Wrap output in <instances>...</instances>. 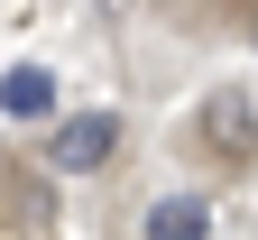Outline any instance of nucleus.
Here are the masks:
<instances>
[{"label": "nucleus", "instance_id": "obj_4", "mask_svg": "<svg viewBox=\"0 0 258 240\" xmlns=\"http://www.w3.org/2000/svg\"><path fill=\"white\" fill-rule=\"evenodd\" d=\"M212 231V203L203 194H166V203H148V240H203Z\"/></svg>", "mask_w": 258, "mask_h": 240}, {"label": "nucleus", "instance_id": "obj_2", "mask_svg": "<svg viewBox=\"0 0 258 240\" xmlns=\"http://www.w3.org/2000/svg\"><path fill=\"white\" fill-rule=\"evenodd\" d=\"M203 148H212L221 166H249V157H258V102H249V92H212V102H203Z\"/></svg>", "mask_w": 258, "mask_h": 240}, {"label": "nucleus", "instance_id": "obj_1", "mask_svg": "<svg viewBox=\"0 0 258 240\" xmlns=\"http://www.w3.org/2000/svg\"><path fill=\"white\" fill-rule=\"evenodd\" d=\"M111 157H120V111H74V120H55V139H46L55 176H92V166H111Z\"/></svg>", "mask_w": 258, "mask_h": 240}, {"label": "nucleus", "instance_id": "obj_3", "mask_svg": "<svg viewBox=\"0 0 258 240\" xmlns=\"http://www.w3.org/2000/svg\"><path fill=\"white\" fill-rule=\"evenodd\" d=\"M55 111V74L46 65H10L0 74V120H46Z\"/></svg>", "mask_w": 258, "mask_h": 240}]
</instances>
